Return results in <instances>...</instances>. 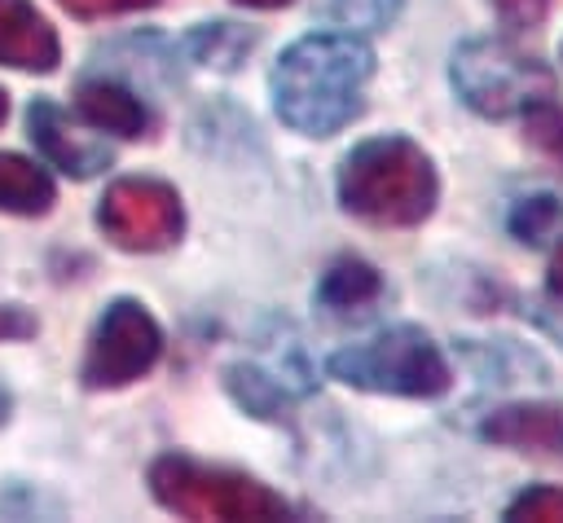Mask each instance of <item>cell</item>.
Here are the masks:
<instances>
[{
  "mask_svg": "<svg viewBox=\"0 0 563 523\" xmlns=\"http://www.w3.org/2000/svg\"><path fill=\"white\" fill-rule=\"evenodd\" d=\"M35 334V316L18 303H0V343H13V338H31Z\"/></svg>",
  "mask_w": 563,
  "mask_h": 523,
  "instance_id": "cell-21",
  "label": "cell"
},
{
  "mask_svg": "<svg viewBox=\"0 0 563 523\" xmlns=\"http://www.w3.org/2000/svg\"><path fill=\"white\" fill-rule=\"evenodd\" d=\"M400 13V0H330V18L347 31H387Z\"/></svg>",
  "mask_w": 563,
  "mask_h": 523,
  "instance_id": "cell-16",
  "label": "cell"
},
{
  "mask_svg": "<svg viewBox=\"0 0 563 523\" xmlns=\"http://www.w3.org/2000/svg\"><path fill=\"white\" fill-rule=\"evenodd\" d=\"M4 114H9V97H4V88H0V123H4Z\"/></svg>",
  "mask_w": 563,
  "mask_h": 523,
  "instance_id": "cell-23",
  "label": "cell"
},
{
  "mask_svg": "<svg viewBox=\"0 0 563 523\" xmlns=\"http://www.w3.org/2000/svg\"><path fill=\"white\" fill-rule=\"evenodd\" d=\"M150 492L163 510L180 519H242V523H273L290 519V505L264 488L260 479L229 470V466H207L185 453H163L150 466Z\"/></svg>",
  "mask_w": 563,
  "mask_h": 523,
  "instance_id": "cell-3",
  "label": "cell"
},
{
  "mask_svg": "<svg viewBox=\"0 0 563 523\" xmlns=\"http://www.w3.org/2000/svg\"><path fill=\"white\" fill-rule=\"evenodd\" d=\"M62 9L79 13V18H106V13H132V9H150L158 0H57Z\"/></svg>",
  "mask_w": 563,
  "mask_h": 523,
  "instance_id": "cell-20",
  "label": "cell"
},
{
  "mask_svg": "<svg viewBox=\"0 0 563 523\" xmlns=\"http://www.w3.org/2000/svg\"><path fill=\"white\" fill-rule=\"evenodd\" d=\"M26 123H31V141L40 145V154L57 171H66L75 180H84V176H92V171H101L110 163V145L106 141H92V136H79L70 127V119L53 101H35L31 114H26Z\"/></svg>",
  "mask_w": 563,
  "mask_h": 523,
  "instance_id": "cell-8",
  "label": "cell"
},
{
  "mask_svg": "<svg viewBox=\"0 0 563 523\" xmlns=\"http://www.w3.org/2000/svg\"><path fill=\"white\" fill-rule=\"evenodd\" d=\"M435 193H440L435 167L422 154V145H413L409 136L361 141L339 167V202L369 224H387V229L422 224L435 207Z\"/></svg>",
  "mask_w": 563,
  "mask_h": 523,
  "instance_id": "cell-2",
  "label": "cell"
},
{
  "mask_svg": "<svg viewBox=\"0 0 563 523\" xmlns=\"http://www.w3.org/2000/svg\"><path fill=\"white\" fill-rule=\"evenodd\" d=\"M238 4H251V9H277V4H290V0H238Z\"/></svg>",
  "mask_w": 563,
  "mask_h": 523,
  "instance_id": "cell-22",
  "label": "cell"
},
{
  "mask_svg": "<svg viewBox=\"0 0 563 523\" xmlns=\"http://www.w3.org/2000/svg\"><path fill=\"white\" fill-rule=\"evenodd\" d=\"M506 519H532V523H563V488H528L506 505Z\"/></svg>",
  "mask_w": 563,
  "mask_h": 523,
  "instance_id": "cell-18",
  "label": "cell"
},
{
  "mask_svg": "<svg viewBox=\"0 0 563 523\" xmlns=\"http://www.w3.org/2000/svg\"><path fill=\"white\" fill-rule=\"evenodd\" d=\"M510 233L519 237V242H528V246H541V242H550L559 229H563V202L554 198V193H532V198H519L515 207H510Z\"/></svg>",
  "mask_w": 563,
  "mask_h": 523,
  "instance_id": "cell-14",
  "label": "cell"
},
{
  "mask_svg": "<svg viewBox=\"0 0 563 523\" xmlns=\"http://www.w3.org/2000/svg\"><path fill=\"white\" fill-rule=\"evenodd\" d=\"M383 299V277L374 264L356 259V255H343L325 268L321 286H317V303L334 316H352V312H365L369 303Z\"/></svg>",
  "mask_w": 563,
  "mask_h": 523,
  "instance_id": "cell-12",
  "label": "cell"
},
{
  "mask_svg": "<svg viewBox=\"0 0 563 523\" xmlns=\"http://www.w3.org/2000/svg\"><path fill=\"white\" fill-rule=\"evenodd\" d=\"M479 435L519 453H563V404H506L479 422Z\"/></svg>",
  "mask_w": 563,
  "mask_h": 523,
  "instance_id": "cell-10",
  "label": "cell"
},
{
  "mask_svg": "<svg viewBox=\"0 0 563 523\" xmlns=\"http://www.w3.org/2000/svg\"><path fill=\"white\" fill-rule=\"evenodd\" d=\"M369 75L374 53L356 31H317L277 57L268 88L286 127L303 136H334L361 114Z\"/></svg>",
  "mask_w": 563,
  "mask_h": 523,
  "instance_id": "cell-1",
  "label": "cell"
},
{
  "mask_svg": "<svg viewBox=\"0 0 563 523\" xmlns=\"http://www.w3.org/2000/svg\"><path fill=\"white\" fill-rule=\"evenodd\" d=\"M53 207V180L22 154H0V211L44 215Z\"/></svg>",
  "mask_w": 563,
  "mask_h": 523,
  "instance_id": "cell-13",
  "label": "cell"
},
{
  "mask_svg": "<svg viewBox=\"0 0 563 523\" xmlns=\"http://www.w3.org/2000/svg\"><path fill=\"white\" fill-rule=\"evenodd\" d=\"M523 141L563 176V105L554 97L523 114Z\"/></svg>",
  "mask_w": 563,
  "mask_h": 523,
  "instance_id": "cell-15",
  "label": "cell"
},
{
  "mask_svg": "<svg viewBox=\"0 0 563 523\" xmlns=\"http://www.w3.org/2000/svg\"><path fill=\"white\" fill-rule=\"evenodd\" d=\"M97 224L114 246L150 255V251H167L180 237L185 211H180V198L172 185L128 176L106 189V198L97 207Z\"/></svg>",
  "mask_w": 563,
  "mask_h": 523,
  "instance_id": "cell-7",
  "label": "cell"
},
{
  "mask_svg": "<svg viewBox=\"0 0 563 523\" xmlns=\"http://www.w3.org/2000/svg\"><path fill=\"white\" fill-rule=\"evenodd\" d=\"M57 31L35 13L31 0H0V66L48 75L57 70Z\"/></svg>",
  "mask_w": 563,
  "mask_h": 523,
  "instance_id": "cell-9",
  "label": "cell"
},
{
  "mask_svg": "<svg viewBox=\"0 0 563 523\" xmlns=\"http://www.w3.org/2000/svg\"><path fill=\"white\" fill-rule=\"evenodd\" d=\"M75 105L79 114L97 127V132H114V136H141L150 127V110L145 101L114 84V79H84L79 92H75Z\"/></svg>",
  "mask_w": 563,
  "mask_h": 523,
  "instance_id": "cell-11",
  "label": "cell"
},
{
  "mask_svg": "<svg viewBox=\"0 0 563 523\" xmlns=\"http://www.w3.org/2000/svg\"><path fill=\"white\" fill-rule=\"evenodd\" d=\"M537 321L563 343V242H559L554 255H550L545 286H541V294H537Z\"/></svg>",
  "mask_w": 563,
  "mask_h": 523,
  "instance_id": "cell-17",
  "label": "cell"
},
{
  "mask_svg": "<svg viewBox=\"0 0 563 523\" xmlns=\"http://www.w3.org/2000/svg\"><path fill=\"white\" fill-rule=\"evenodd\" d=\"M449 79H453L457 97L484 119L528 114L532 105H541L559 92V75L545 62H537L532 53L515 48L510 40H493V35L457 44L453 62H449Z\"/></svg>",
  "mask_w": 563,
  "mask_h": 523,
  "instance_id": "cell-4",
  "label": "cell"
},
{
  "mask_svg": "<svg viewBox=\"0 0 563 523\" xmlns=\"http://www.w3.org/2000/svg\"><path fill=\"white\" fill-rule=\"evenodd\" d=\"M330 378H339L356 391L409 396V400H435L453 382L440 343H431V334H422L413 325H391L365 343L334 352Z\"/></svg>",
  "mask_w": 563,
  "mask_h": 523,
  "instance_id": "cell-5",
  "label": "cell"
},
{
  "mask_svg": "<svg viewBox=\"0 0 563 523\" xmlns=\"http://www.w3.org/2000/svg\"><path fill=\"white\" fill-rule=\"evenodd\" d=\"M158 352H163L158 321L136 299H114L88 338L79 378L88 391H119V387L136 382L141 374H150Z\"/></svg>",
  "mask_w": 563,
  "mask_h": 523,
  "instance_id": "cell-6",
  "label": "cell"
},
{
  "mask_svg": "<svg viewBox=\"0 0 563 523\" xmlns=\"http://www.w3.org/2000/svg\"><path fill=\"white\" fill-rule=\"evenodd\" d=\"M550 4H554V0H493L497 18H501L506 26H515V31H523V26H537V22L550 13Z\"/></svg>",
  "mask_w": 563,
  "mask_h": 523,
  "instance_id": "cell-19",
  "label": "cell"
}]
</instances>
